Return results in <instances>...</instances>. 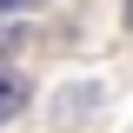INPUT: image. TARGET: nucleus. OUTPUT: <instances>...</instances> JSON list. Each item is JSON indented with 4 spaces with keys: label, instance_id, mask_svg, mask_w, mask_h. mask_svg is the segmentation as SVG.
<instances>
[{
    "label": "nucleus",
    "instance_id": "obj_1",
    "mask_svg": "<svg viewBox=\"0 0 133 133\" xmlns=\"http://www.w3.org/2000/svg\"><path fill=\"white\" fill-rule=\"evenodd\" d=\"M107 100V87L100 80H80V87H60L53 93V127H80V120H93V107Z\"/></svg>",
    "mask_w": 133,
    "mask_h": 133
},
{
    "label": "nucleus",
    "instance_id": "obj_2",
    "mask_svg": "<svg viewBox=\"0 0 133 133\" xmlns=\"http://www.w3.org/2000/svg\"><path fill=\"white\" fill-rule=\"evenodd\" d=\"M14 113H27V73H14V66H0V127Z\"/></svg>",
    "mask_w": 133,
    "mask_h": 133
},
{
    "label": "nucleus",
    "instance_id": "obj_3",
    "mask_svg": "<svg viewBox=\"0 0 133 133\" xmlns=\"http://www.w3.org/2000/svg\"><path fill=\"white\" fill-rule=\"evenodd\" d=\"M33 7H47V0H0V14H33Z\"/></svg>",
    "mask_w": 133,
    "mask_h": 133
},
{
    "label": "nucleus",
    "instance_id": "obj_4",
    "mask_svg": "<svg viewBox=\"0 0 133 133\" xmlns=\"http://www.w3.org/2000/svg\"><path fill=\"white\" fill-rule=\"evenodd\" d=\"M14 40H20V27H0V53H7V47H14Z\"/></svg>",
    "mask_w": 133,
    "mask_h": 133
},
{
    "label": "nucleus",
    "instance_id": "obj_5",
    "mask_svg": "<svg viewBox=\"0 0 133 133\" xmlns=\"http://www.w3.org/2000/svg\"><path fill=\"white\" fill-rule=\"evenodd\" d=\"M127 27H133V0H127Z\"/></svg>",
    "mask_w": 133,
    "mask_h": 133
}]
</instances>
